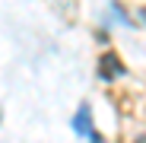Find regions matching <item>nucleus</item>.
<instances>
[{"label": "nucleus", "instance_id": "obj_2", "mask_svg": "<svg viewBox=\"0 0 146 143\" xmlns=\"http://www.w3.org/2000/svg\"><path fill=\"white\" fill-rule=\"evenodd\" d=\"M73 127H76V134H89V140H102L99 130H92V114H89V108H80V114H76V121H73Z\"/></svg>", "mask_w": 146, "mask_h": 143}, {"label": "nucleus", "instance_id": "obj_1", "mask_svg": "<svg viewBox=\"0 0 146 143\" xmlns=\"http://www.w3.org/2000/svg\"><path fill=\"white\" fill-rule=\"evenodd\" d=\"M121 73H124V64H121L114 54H105L102 64H99V76H102V80H117Z\"/></svg>", "mask_w": 146, "mask_h": 143}]
</instances>
